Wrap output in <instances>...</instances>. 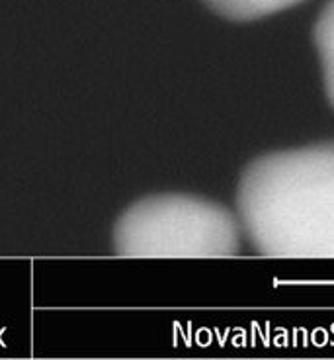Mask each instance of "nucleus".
Returning <instances> with one entry per match:
<instances>
[{
  "mask_svg": "<svg viewBox=\"0 0 334 360\" xmlns=\"http://www.w3.org/2000/svg\"><path fill=\"white\" fill-rule=\"evenodd\" d=\"M313 41L321 61L325 94L334 108V0H328L319 12L313 26Z\"/></svg>",
  "mask_w": 334,
  "mask_h": 360,
  "instance_id": "obj_4",
  "label": "nucleus"
},
{
  "mask_svg": "<svg viewBox=\"0 0 334 360\" xmlns=\"http://www.w3.org/2000/svg\"><path fill=\"white\" fill-rule=\"evenodd\" d=\"M236 214L194 194H156L135 202L114 227L126 259H231L243 251Z\"/></svg>",
  "mask_w": 334,
  "mask_h": 360,
  "instance_id": "obj_2",
  "label": "nucleus"
},
{
  "mask_svg": "<svg viewBox=\"0 0 334 360\" xmlns=\"http://www.w3.org/2000/svg\"><path fill=\"white\" fill-rule=\"evenodd\" d=\"M217 16L231 22H254L293 8L305 0H201Z\"/></svg>",
  "mask_w": 334,
  "mask_h": 360,
  "instance_id": "obj_3",
  "label": "nucleus"
},
{
  "mask_svg": "<svg viewBox=\"0 0 334 360\" xmlns=\"http://www.w3.org/2000/svg\"><path fill=\"white\" fill-rule=\"evenodd\" d=\"M236 217L268 259H334V141L272 151L246 165Z\"/></svg>",
  "mask_w": 334,
  "mask_h": 360,
  "instance_id": "obj_1",
  "label": "nucleus"
}]
</instances>
